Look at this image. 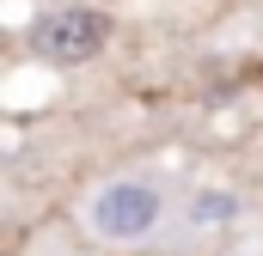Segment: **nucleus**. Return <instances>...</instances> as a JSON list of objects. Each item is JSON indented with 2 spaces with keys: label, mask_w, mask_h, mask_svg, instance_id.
I'll list each match as a JSON object with an SVG mask.
<instances>
[{
  "label": "nucleus",
  "mask_w": 263,
  "mask_h": 256,
  "mask_svg": "<svg viewBox=\"0 0 263 256\" xmlns=\"http://www.w3.org/2000/svg\"><path fill=\"white\" fill-rule=\"evenodd\" d=\"M12 256H135V250H110V244H92V238H80V232L67 226V232H37L31 244H18Z\"/></svg>",
  "instance_id": "obj_3"
},
{
  "label": "nucleus",
  "mask_w": 263,
  "mask_h": 256,
  "mask_svg": "<svg viewBox=\"0 0 263 256\" xmlns=\"http://www.w3.org/2000/svg\"><path fill=\"white\" fill-rule=\"evenodd\" d=\"M233 220V201L220 189H190L165 171H104L73 195L67 226L92 244L135 256H196Z\"/></svg>",
  "instance_id": "obj_1"
},
{
  "label": "nucleus",
  "mask_w": 263,
  "mask_h": 256,
  "mask_svg": "<svg viewBox=\"0 0 263 256\" xmlns=\"http://www.w3.org/2000/svg\"><path fill=\"white\" fill-rule=\"evenodd\" d=\"M104 37H110V18L104 12H92V6H62V12H49V18H37V55L55 67H80L92 61L98 49H104Z\"/></svg>",
  "instance_id": "obj_2"
}]
</instances>
